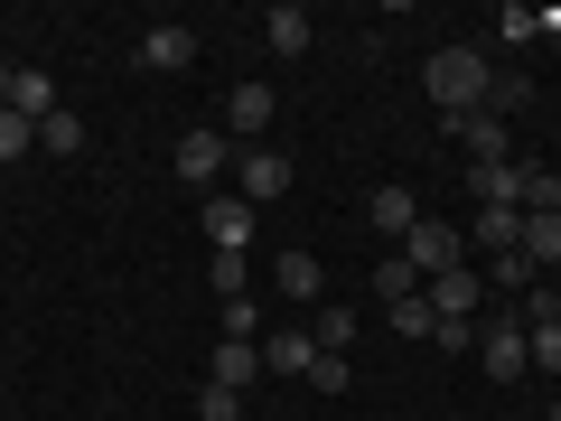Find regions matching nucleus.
Listing matches in <instances>:
<instances>
[{
	"instance_id": "3",
	"label": "nucleus",
	"mask_w": 561,
	"mask_h": 421,
	"mask_svg": "<svg viewBox=\"0 0 561 421\" xmlns=\"http://www.w3.org/2000/svg\"><path fill=\"white\" fill-rule=\"evenodd\" d=\"M272 113H280V94L262 76H243L234 94H225V140H243V150H262V132H272Z\"/></svg>"
},
{
	"instance_id": "19",
	"label": "nucleus",
	"mask_w": 561,
	"mask_h": 421,
	"mask_svg": "<svg viewBox=\"0 0 561 421\" xmlns=\"http://www.w3.org/2000/svg\"><path fill=\"white\" fill-rule=\"evenodd\" d=\"M38 150H47V160H76V150H84V122L66 113V103H57V113L38 122Z\"/></svg>"
},
{
	"instance_id": "33",
	"label": "nucleus",
	"mask_w": 561,
	"mask_h": 421,
	"mask_svg": "<svg viewBox=\"0 0 561 421\" xmlns=\"http://www.w3.org/2000/svg\"><path fill=\"white\" fill-rule=\"evenodd\" d=\"M552 421H561V402H552Z\"/></svg>"
},
{
	"instance_id": "5",
	"label": "nucleus",
	"mask_w": 561,
	"mask_h": 421,
	"mask_svg": "<svg viewBox=\"0 0 561 421\" xmlns=\"http://www.w3.org/2000/svg\"><path fill=\"white\" fill-rule=\"evenodd\" d=\"M478 356H486V375H496V384H515L524 365H534V346H524V319H515V300L496 309V328H478Z\"/></svg>"
},
{
	"instance_id": "6",
	"label": "nucleus",
	"mask_w": 561,
	"mask_h": 421,
	"mask_svg": "<svg viewBox=\"0 0 561 421\" xmlns=\"http://www.w3.org/2000/svg\"><path fill=\"white\" fill-rule=\"evenodd\" d=\"M225 169H234V140H225V132H187V140H179V179H197L206 197H216Z\"/></svg>"
},
{
	"instance_id": "1",
	"label": "nucleus",
	"mask_w": 561,
	"mask_h": 421,
	"mask_svg": "<svg viewBox=\"0 0 561 421\" xmlns=\"http://www.w3.org/2000/svg\"><path fill=\"white\" fill-rule=\"evenodd\" d=\"M486 84H496L486 47H431V57H421V94L449 103V122H459V113H486Z\"/></svg>"
},
{
	"instance_id": "21",
	"label": "nucleus",
	"mask_w": 561,
	"mask_h": 421,
	"mask_svg": "<svg viewBox=\"0 0 561 421\" xmlns=\"http://www.w3.org/2000/svg\"><path fill=\"white\" fill-rule=\"evenodd\" d=\"M412 291H421V272H412L402 253H383V262H375V300L393 309V300H412Z\"/></svg>"
},
{
	"instance_id": "20",
	"label": "nucleus",
	"mask_w": 561,
	"mask_h": 421,
	"mask_svg": "<svg viewBox=\"0 0 561 421\" xmlns=\"http://www.w3.org/2000/svg\"><path fill=\"white\" fill-rule=\"evenodd\" d=\"M319 253H280V300H319Z\"/></svg>"
},
{
	"instance_id": "25",
	"label": "nucleus",
	"mask_w": 561,
	"mask_h": 421,
	"mask_svg": "<svg viewBox=\"0 0 561 421\" xmlns=\"http://www.w3.org/2000/svg\"><path fill=\"white\" fill-rule=\"evenodd\" d=\"M206 281H216V300H243V281H253V262H243V253H216V262H206Z\"/></svg>"
},
{
	"instance_id": "9",
	"label": "nucleus",
	"mask_w": 561,
	"mask_h": 421,
	"mask_svg": "<svg viewBox=\"0 0 561 421\" xmlns=\"http://www.w3.org/2000/svg\"><path fill=\"white\" fill-rule=\"evenodd\" d=\"M206 235H216V253H243V243H253V206H243L234 187H216V197H206Z\"/></svg>"
},
{
	"instance_id": "15",
	"label": "nucleus",
	"mask_w": 561,
	"mask_h": 421,
	"mask_svg": "<svg viewBox=\"0 0 561 421\" xmlns=\"http://www.w3.org/2000/svg\"><path fill=\"white\" fill-rule=\"evenodd\" d=\"M253 375H262V346H234V338H216V375H206V384H225V394H243Z\"/></svg>"
},
{
	"instance_id": "29",
	"label": "nucleus",
	"mask_w": 561,
	"mask_h": 421,
	"mask_svg": "<svg viewBox=\"0 0 561 421\" xmlns=\"http://www.w3.org/2000/svg\"><path fill=\"white\" fill-rule=\"evenodd\" d=\"M197 421H243V394H225V384H206V394H197Z\"/></svg>"
},
{
	"instance_id": "27",
	"label": "nucleus",
	"mask_w": 561,
	"mask_h": 421,
	"mask_svg": "<svg viewBox=\"0 0 561 421\" xmlns=\"http://www.w3.org/2000/svg\"><path fill=\"white\" fill-rule=\"evenodd\" d=\"M524 38H534V10H524V0H505V10H496V47H524Z\"/></svg>"
},
{
	"instance_id": "22",
	"label": "nucleus",
	"mask_w": 561,
	"mask_h": 421,
	"mask_svg": "<svg viewBox=\"0 0 561 421\" xmlns=\"http://www.w3.org/2000/svg\"><path fill=\"white\" fill-rule=\"evenodd\" d=\"M309 338H319V356H346V346H356V309H319Z\"/></svg>"
},
{
	"instance_id": "10",
	"label": "nucleus",
	"mask_w": 561,
	"mask_h": 421,
	"mask_svg": "<svg viewBox=\"0 0 561 421\" xmlns=\"http://www.w3.org/2000/svg\"><path fill=\"white\" fill-rule=\"evenodd\" d=\"M524 179H534L524 160H486V169H468V187H478V206H524Z\"/></svg>"
},
{
	"instance_id": "16",
	"label": "nucleus",
	"mask_w": 561,
	"mask_h": 421,
	"mask_svg": "<svg viewBox=\"0 0 561 421\" xmlns=\"http://www.w3.org/2000/svg\"><path fill=\"white\" fill-rule=\"evenodd\" d=\"M262 38H272V47H280V57H300V47H309V38H319V29H309V10H300V0H280L272 20H262Z\"/></svg>"
},
{
	"instance_id": "30",
	"label": "nucleus",
	"mask_w": 561,
	"mask_h": 421,
	"mask_svg": "<svg viewBox=\"0 0 561 421\" xmlns=\"http://www.w3.org/2000/svg\"><path fill=\"white\" fill-rule=\"evenodd\" d=\"M346 375H356L346 356H319V365H309V384H319V394H346Z\"/></svg>"
},
{
	"instance_id": "14",
	"label": "nucleus",
	"mask_w": 561,
	"mask_h": 421,
	"mask_svg": "<svg viewBox=\"0 0 561 421\" xmlns=\"http://www.w3.org/2000/svg\"><path fill=\"white\" fill-rule=\"evenodd\" d=\"M412 225H421V197H412V187H375V235H412Z\"/></svg>"
},
{
	"instance_id": "31",
	"label": "nucleus",
	"mask_w": 561,
	"mask_h": 421,
	"mask_svg": "<svg viewBox=\"0 0 561 421\" xmlns=\"http://www.w3.org/2000/svg\"><path fill=\"white\" fill-rule=\"evenodd\" d=\"M534 38H561V10H534Z\"/></svg>"
},
{
	"instance_id": "11",
	"label": "nucleus",
	"mask_w": 561,
	"mask_h": 421,
	"mask_svg": "<svg viewBox=\"0 0 561 421\" xmlns=\"http://www.w3.org/2000/svg\"><path fill=\"white\" fill-rule=\"evenodd\" d=\"M319 365V338L309 328H280V338H262V375H309Z\"/></svg>"
},
{
	"instance_id": "18",
	"label": "nucleus",
	"mask_w": 561,
	"mask_h": 421,
	"mask_svg": "<svg viewBox=\"0 0 561 421\" xmlns=\"http://www.w3.org/2000/svg\"><path fill=\"white\" fill-rule=\"evenodd\" d=\"M524 253H534V272L561 262V206H534V216H524Z\"/></svg>"
},
{
	"instance_id": "24",
	"label": "nucleus",
	"mask_w": 561,
	"mask_h": 421,
	"mask_svg": "<svg viewBox=\"0 0 561 421\" xmlns=\"http://www.w3.org/2000/svg\"><path fill=\"white\" fill-rule=\"evenodd\" d=\"M383 319H393L402 338H440V319H431V300H421V291H412V300H393V309H383Z\"/></svg>"
},
{
	"instance_id": "2",
	"label": "nucleus",
	"mask_w": 561,
	"mask_h": 421,
	"mask_svg": "<svg viewBox=\"0 0 561 421\" xmlns=\"http://www.w3.org/2000/svg\"><path fill=\"white\" fill-rule=\"evenodd\" d=\"M402 262H412L421 281H440V272H468V235H459V225H440V216H421L412 235H402Z\"/></svg>"
},
{
	"instance_id": "8",
	"label": "nucleus",
	"mask_w": 561,
	"mask_h": 421,
	"mask_svg": "<svg viewBox=\"0 0 561 421\" xmlns=\"http://www.w3.org/2000/svg\"><path fill=\"white\" fill-rule=\"evenodd\" d=\"M468 253H524V206H478V225H468Z\"/></svg>"
},
{
	"instance_id": "23",
	"label": "nucleus",
	"mask_w": 561,
	"mask_h": 421,
	"mask_svg": "<svg viewBox=\"0 0 561 421\" xmlns=\"http://www.w3.org/2000/svg\"><path fill=\"white\" fill-rule=\"evenodd\" d=\"M216 338H234V346H262V309H253V300H225V309H216Z\"/></svg>"
},
{
	"instance_id": "4",
	"label": "nucleus",
	"mask_w": 561,
	"mask_h": 421,
	"mask_svg": "<svg viewBox=\"0 0 561 421\" xmlns=\"http://www.w3.org/2000/svg\"><path fill=\"white\" fill-rule=\"evenodd\" d=\"M234 197L253 206V216L280 206V197H290V160H280V150H234Z\"/></svg>"
},
{
	"instance_id": "17",
	"label": "nucleus",
	"mask_w": 561,
	"mask_h": 421,
	"mask_svg": "<svg viewBox=\"0 0 561 421\" xmlns=\"http://www.w3.org/2000/svg\"><path fill=\"white\" fill-rule=\"evenodd\" d=\"M10 113H20V122H47V113H57V84H47L38 66H20V84H10Z\"/></svg>"
},
{
	"instance_id": "12",
	"label": "nucleus",
	"mask_w": 561,
	"mask_h": 421,
	"mask_svg": "<svg viewBox=\"0 0 561 421\" xmlns=\"http://www.w3.org/2000/svg\"><path fill=\"white\" fill-rule=\"evenodd\" d=\"M140 57L160 66V76H179V66H197V29H179V20H160L150 38H140Z\"/></svg>"
},
{
	"instance_id": "28",
	"label": "nucleus",
	"mask_w": 561,
	"mask_h": 421,
	"mask_svg": "<svg viewBox=\"0 0 561 421\" xmlns=\"http://www.w3.org/2000/svg\"><path fill=\"white\" fill-rule=\"evenodd\" d=\"M524 346H534L542 375H561V319H552V328H524Z\"/></svg>"
},
{
	"instance_id": "32",
	"label": "nucleus",
	"mask_w": 561,
	"mask_h": 421,
	"mask_svg": "<svg viewBox=\"0 0 561 421\" xmlns=\"http://www.w3.org/2000/svg\"><path fill=\"white\" fill-rule=\"evenodd\" d=\"M10 84H20V66H10V57H0V103H10Z\"/></svg>"
},
{
	"instance_id": "13",
	"label": "nucleus",
	"mask_w": 561,
	"mask_h": 421,
	"mask_svg": "<svg viewBox=\"0 0 561 421\" xmlns=\"http://www.w3.org/2000/svg\"><path fill=\"white\" fill-rule=\"evenodd\" d=\"M459 150H468V169L505 160V113H459Z\"/></svg>"
},
{
	"instance_id": "7",
	"label": "nucleus",
	"mask_w": 561,
	"mask_h": 421,
	"mask_svg": "<svg viewBox=\"0 0 561 421\" xmlns=\"http://www.w3.org/2000/svg\"><path fill=\"white\" fill-rule=\"evenodd\" d=\"M421 300H431V319H478L486 272H440V281H421Z\"/></svg>"
},
{
	"instance_id": "26",
	"label": "nucleus",
	"mask_w": 561,
	"mask_h": 421,
	"mask_svg": "<svg viewBox=\"0 0 561 421\" xmlns=\"http://www.w3.org/2000/svg\"><path fill=\"white\" fill-rule=\"evenodd\" d=\"M20 150H38V122H20L10 103H0V160H20Z\"/></svg>"
}]
</instances>
